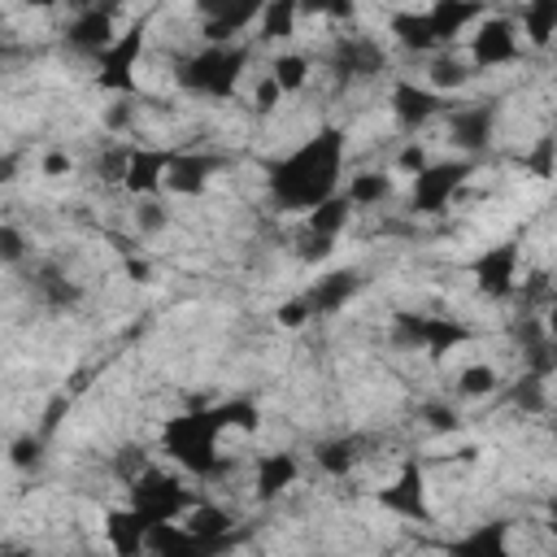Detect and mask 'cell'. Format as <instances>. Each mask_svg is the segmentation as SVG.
Instances as JSON below:
<instances>
[{
    "instance_id": "6da1fadb",
    "label": "cell",
    "mask_w": 557,
    "mask_h": 557,
    "mask_svg": "<svg viewBox=\"0 0 557 557\" xmlns=\"http://www.w3.org/2000/svg\"><path fill=\"white\" fill-rule=\"evenodd\" d=\"M339 170H344V135L335 126H326L313 139H305L296 152H287L283 161L270 165V191L283 209L313 213L318 205H326L335 196Z\"/></svg>"
},
{
    "instance_id": "7a4b0ae2",
    "label": "cell",
    "mask_w": 557,
    "mask_h": 557,
    "mask_svg": "<svg viewBox=\"0 0 557 557\" xmlns=\"http://www.w3.org/2000/svg\"><path fill=\"white\" fill-rule=\"evenodd\" d=\"M244 61H248V52L239 44H209L205 52H196L191 61H183L178 83L187 91H200V96H231L235 83H239Z\"/></svg>"
},
{
    "instance_id": "3957f363",
    "label": "cell",
    "mask_w": 557,
    "mask_h": 557,
    "mask_svg": "<svg viewBox=\"0 0 557 557\" xmlns=\"http://www.w3.org/2000/svg\"><path fill=\"white\" fill-rule=\"evenodd\" d=\"M470 170H474V161H444V165H426L422 174H413V209L440 213L448 205V196L466 183Z\"/></svg>"
},
{
    "instance_id": "277c9868",
    "label": "cell",
    "mask_w": 557,
    "mask_h": 557,
    "mask_svg": "<svg viewBox=\"0 0 557 557\" xmlns=\"http://www.w3.org/2000/svg\"><path fill=\"white\" fill-rule=\"evenodd\" d=\"M379 505H383V509H392V513H405V518H413V522H431L426 492H422V466H418L413 457L400 466L396 483L379 492Z\"/></svg>"
},
{
    "instance_id": "5b68a950",
    "label": "cell",
    "mask_w": 557,
    "mask_h": 557,
    "mask_svg": "<svg viewBox=\"0 0 557 557\" xmlns=\"http://www.w3.org/2000/svg\"><path fill=\"white\" fill-rule=\"evenodd\" d=\"M139 44H144V35L139 30H126L122 39H113L100 52V87H109V91H126L131 87V70H135Z\"/></svg>"
},
{
    "instance_id": "8992f818",
    "label": "cell",
    "mask_w": 557,
    "mask_h": 557,
    "mask_svg": "<svg viewBox=\"0 0 557 557\" xmlns=\"http://www.w3.org/2000/svg\"><path fill=\"white\" fill-rule=\"evenodd\" d=\"M218 165H222L218 157L170 152V165H165V174H161V187H174V191H183V196H196V191H205V183H209V174H213Z\"/></svg>"
},
{
    "instance_id": "52a82bcc",
    "label": "cell",
    "mask_w": 557,
    "mask_h": 557,
    "mask_svg": "<svg viewBox=\"0 0 557 557\" xmlns=\"http://www.w3.org/2000/svg\"><path fill=\"white\" fill-rule=\"evenodd\" d=\"M470 57H474V65H505V61H513V57H518V35H513V26L500 22V17H487L483 30L474 35Z\"/></svg>"
},
{
    "instance_id": "ba28073f",
    "label": "cell",
    "mask_w": 557,
    "mask_h": 557,
    "mask_svg": "<svg viewBox=\"0 0 557 557\" xmlns=\"http://www.w3.org/2000/svg\"><path fill=\"white\" fill-rule=\"evenodd\" d=\"M448 135L457 148L466 152H479L487 148V135H492V104H461L448 113Z\"/></svg>"
},
{
    "instance_id": "9c48e42d",
    "label": "cell",
    "mask_w": 557,
    "mask_h": 557,
    "mask_svg": "<svg viewBox=\"0 0 557 557\" xmlns=\"http://www.w3.org/2000/svg\"><path fill=\"white\" fill-rule=\"evenodd\" d=\"M357 270H335V274H322L300 300H305V309H309V318H318V313H335L352 292H357Z\"/></svg>"
},
{
    "instance_id": "30bf717a",
    "label": "cell",
    "mask_w": 557,
    "mask_h": 557,
    "mask_svg": "<svg viewBox=\"0 0 557 557\" xmlns=\"http://www.w3.org/2000/svg\"><path fill=\"white\" fill-rule=\"evenodd\" d=\"M165 165H170V152H161V148H135V152H126L122 183H126L135 196H148V191L161 187Z\"/></svg>"
},
{
    "instance_id": "8fae6325",
    "label": "cell",
    "mask_w": 557,
    "mask_h": 557,
    "mask_svg": "<svg viewBox=\"0 0 557 557\" xmlns=\"http://www.w3.org/2000/svg\"><path fill=\"white\" fill-rule=\"evenodd\" d=\"M513 270H518V244H500V248H487L474 265L479 283L492 292V296H505L513 292Z\"/></svg>"
},
{
    "instance_id": "7c38bea8",
    "label": "cell",
    "mask_w": 557,
    "mask_h": 557,
    "mask_svg": "<svg viewBox=\"0 0 557 557\" xmlns=\"http://www.w3.org/2000/svg\"><path fill=\"white\" fill-rule=\"evenodd\" d=\"M505 535H509L505 522H479V527H470L461 540H453L448 553H453V557H509Z\"/></svg>"
},
{
    "instance_id": "4fadbf2b",
    "label": "cell",
    "mask_w": 557,
    "mask_h": 557,
    "mask_svg": "<svg viewBox=\"0 0 557 557\" xmlns=\"http://www.w3.org/2000/svg\"><path fill=\"white\" fill-rule=\"evenodd\" d=\"M117 35H113V9H83L78 17H74V26H70V44H78V48H87V52H104L109 44H113Z\"/></svg>"
},
{
    "instance_id": "5bb4252c",
    "label": "cell",
    "mask_w": 557,
    "mask_h": 557,
    "mask_svg": "<svg viewBox=\"0 0 557 557\" xmlns=\"http://www.w3.org/2000/svg\"><path fill=\"white\" fill-rule=\"evenodd\" d=\"M392 104H396V117H400L405 126H418V122H426L435 109H444V96H440V91H431V87L400 83V87L392 91Z\"/></svg>"
},
{
    "instance_id": "9a60e30c",
    "label": "cell",
    "mask_w": 557,
    "mask_h": 557,
    "mask_svg": "<svg viewBox=\"0 0 557 557\" xmlns=\"http://www.w3.org/2000/svg\"><path fill=\"white\" fill-rule=\"evenodd\" d=\"M296 474H300V466H296L292 453H261V461H257V496L261 500L278 496L283 487L296 483Z\"/></svg>"
},
{
    "instance_id": "2e32d148",
    "label": "cell",
    "mask_w": 557,
    "mask_h": 557,
    "mask_svg": "<svg viewBox=\"0 0 557 557\" xmlns=\"http://www.w3.org/2000/svg\"><path fill=\"white\" fill-rule=\"evenodd\" d=\"M187 535H200V540H231L235 531V518L222 509V505H187Z\"/></svg>"
},
{
    "instance_id": "e0dca14e",
    "label": "cell",
    "mask_w": 557,
    "mask_h": 557,
    "mask_svg": "<svg viewBox=\"0 0 557 557\" xmlns=\"http://www.w3.org/2000/svg\"><path fill=\"white\" fill-rule=\"evenodd\" d=\"M35 296H39L44 305H52V309L78 305V287H74L57 265H39V270H35Z\"/></svg>"
},
{
    "instance_id": "ac0fdd59",
    "label": "cell",
    "mask_w": 557,
    "mask_h": 557,
    "mask_svg": "<svg viewBox=\"0 0 557 557\" xmlns=\"http://www.w3.org/2000/svg\"><path fill=\"white\" fill-rule=\"evenodd\" d=\"M348 213H352V205H348L344 196H331L326 205H318V209L309 213V231H305V235H318V239H335V231L348 222Z\"/></svg>"
},
{
    "instance_id": "d6986e66",
    "label": "cell",
    "mask_w": 557,
    "mask_h": 557,
    "mask_svg": "<svg viewBox=\"0 0 557 557\" xmlns=\"http://www.w3.org/2000/svg\"><path fill=\"white\" fill-rule=\"evenodd\" d=\"M357 448H361L357 435H339V440H326L313 457H318V466H322L326 474H348L352 461H357Z\"/></svg>"
},
{
    "instance_id": "ffe728a7",
    "label": "cell",
    "mask_w": 557,
    "mask_h": 557,
    "mask_svg": "<svg viewBox=\"0 0 557 557\" xmlns=\"http://www.w3.org/2000/svg\"><path fill=\"white\" fill-rule=\"evenodd\" d=\"M387 191H392V178H387V174H379V170H370V174H357V178H348V191H344V200H348L352 209H366V205L383 200Z\"/></svg>"
},
{
    "instance_id": "44dd1931",
    "label": "cell",
    "mask_w": 557,
    "mask_h": 557,
    "mask_svg": "<svg viewBox=\"0 0 557 557\" xmlns=\"http://www.w3.org/2000/svg\"><path fill=\"white\" fill-rule=\"evenodd\" d=\"M270 78L278 83V91H296V87H305V78H309V61H305L300 52H287V57H278V61L270 65Z\"/></svg>"
},
{
    "instance_id": "7402d4cb",
    "label": "cell",
    "mask_w": 557,
    "mask_h": 557,
    "mask_svg": "<svg viewBox=\"0 0 557 557\" xmlns=\"http://www.w3.org/2000/svg\"><path fill=\"white\" fill-rule=\"evenodd\" d=\"M457 387H461L466 396H487V392L496 387V370H492V366H466V370L457 374Z\"/></svg>"
},
{
    "instance_id": "603a6c76",
    "label": "cell",
    "mask_w": 557,
    "mask_h": 557,
    "mask_svg": "<svg viewBox=\"0 0 557 557\" xmlns=\"http://www.w3.org/2000/svg\"><path fill=\"white\" fill-rule=\"evenodd\" d=\"M26 257V239H22V231L17 226H0V261H22Z\"/></svg>"
},
{
    "instance_id": "cb8c5ba5",
    "label": "cell",
    "mask_w": 557,
    "mask_h": 557,
    "mask_svg": "<svg viewBox=\"0 0 557 557\" xmlns=\"http://www.w3.org/2000/svg\"><path fill=\"white\" fill-rule=\"evenodd\" d=\"M292 4H278V9H265V30L261 35H287L292 30Z\"/></svg>"
},
{
    "instance_id": "d4e9b609",
    "label": "cell",
    "mask_w": 557,
    "mask_h": 557,
    "mask_svg": "<svg viewBox=\"0 0 557 557\" xmlns=\"http://www.w3.org/2000/svg\"><path fill=\"white\" fill-rule=\"evenodd\" d=\"M278 96H283V91H278V83H274V78H265V83L257 87V96H252V100H257V109H261V113H270V109L278 104Z\"/></svg>"
},
{
    "instance_id": "484cf974",
    "label": "cell",
    "mask_w": 557,
    "mask_h": 557,
    "mask_svg": "<svg viewBox=\"0 0 557 557\" xmlns=\"http://www.w3.org/2000/svg\"><path fill=\"white\" fill-rule=\"evenodd\" d=\"M400 170H409V174H422V170H426V152H422L418 144H409V148L400 152Z\"/></svg>"
},
{
    "instance_id": "4316f807",
    "label": "cell",
    "mask_w": 557,
    "mask_h": 557,
    "mask_svg": "<svg viewBox=\"0 0 557 557\" xmlns=\"http://www.w3.org/2000/svg\"><path fill=\"white\" fill-rule=\"evenodd\" d=\"M305 318H309V309H305V300H287V305L278 309V322H283V326H300Z\"/></svg>"
},
{
    "instance_id": "83f0119b",
    "label": "cell",
    "mask_w": 557,
    "mask_h": 557,
    "mask_svg": "<svg viewBox=\"0 0 557 557\" xmlns=\"http://www.w3.org/2000/svg\"><path fill=\"white\" fill-rule=\"evenodd\" d=\"M13 461H17V466L39 461V440H17V444H13Z\"/></svg>"
},
{
    "instance_id": "f1b7e54d",
    "label": "cell",
    "mask_w": 557,
    "mask_h": 557,
    "mask_svg": "<svg viewBox=\"0 0 557 557\" xmlns=\"http://www.w3.org/2000/svg\"><path fill=\"white\" fill-rule=\"evenodd\" d=\"M157 226H165L161 205H144V209H139V231H157Z\"/></svg>"
},
{
    "instance_id": "f546056e",
    "label": "cell",
    "mask_w": 557,
    "mask_h": 557,
    "mask_svg": "<svg viewBox=\"0 0 557 557\" xmlns=\"http://www.w3.org/2000/svg\"><path fill=\"white\" fill-rule=\"evenodd\" d=\"M44 170H48V174H65V170H70V161H65V157H48V161H44Z\"/></svg>"
},
{
    "instance_id": "4dcf8cb0",
    "label": "cell",
    "mask_w": 557,
    "mask_h": 557,
    "mask_svg": "<svg viewBox=\"0 0 557 557\" xmlns=\"http://www.w3.org/2000/svg\"><path fill=\"white\" fill-rule=\"evenodd\" d=\"M0 557H30V553H26V548H4Z\"/></svg>"
}]
</instances>
